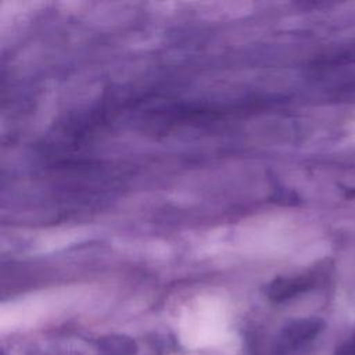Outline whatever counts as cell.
I'll return each mask as SVG.
<instances>
[{"label": "cell", "mask_w": 355, "mask_h": 355, "mask_svg": "<svg viewBox=\"0 0 355 355\" xmlns=\"http://www.w3.org/2000/svg\"><path fill=\"white\" fill-rule=\"evenodd\" d=\"M323 329V323L318 319H301L291 322L282 331V345L284 348H297L316 337Z\"/></svg>", "instance_id": "6da1fadb"}, {"label": "cell", "mask_w": 355, "mask_h": 355, "mask_svg": "<svg viewBox=\"0 0 355 355\" xmlns=\"http://www.w3.org/2000/svg\"><path fill=\"white\" fill-rule=\"evenodd\" d=\"M305 288L300 279H276L266 287V295L272 301H284Z\"/></svg>", "instance_id": "7a4b0ae2"}, {"label": "cell", "mask_w": 355, "mask_h": 355, "mask_svg": "<svg viewBox=\"0 0 355 355\" xmlns=\"http://www.w3.org/2000/svg\"><path fill=\"white\" fill-rule=\"evenodd\" d=\"M135 343L122 336H112L101 341L100 355H135Z\"/></svg>", "instance_id": "3957f363"}, {"label": "cell", "mask_w": 355, "mask_h": 355, "mask_svg": "<svg viewBox=\"0 0 355 355\" xmlns=\"http://www.w3.org/2000/svg\"><path fill=\"white\" fill-rule=\"evenodd\" d=\"M336 355H355V336H352L344 344H341L337 348Z\"/></svg>", "instance_id": "277c9868"}]
</instances>
